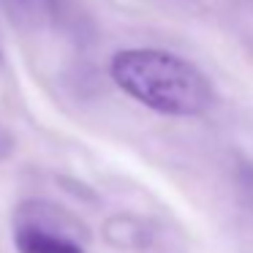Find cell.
<instances>
[{"instance_id": "2", "label": "cell", "mask_w": 253, "mask_h": 253, "mask_svg": "<svg viewBox=\"0 0 253 253\" xmlns=\"http://www.w3.org/2000/svg\"><path fill=\"white\" fill-rule=\"evenodd\" d=\"M17 248L19 253H84L82 245L41 226H19L17 229Z\"/></svg>"}, {"instance_id": "1", "label": "cell", "mask_w": 253, "mask_h": 253, "mask_svg": "<svg viewBox=\"0 0 253 253\" xmlns=\"http://www.w3.org/2000/svg\"><path fill=\"white\" fill-rule=\"evenodd\" d=\"M112 77L131 98L161 115L191 117L212 104V84L193 63L161 49H126L112 60Z\"/></svg>"}, {"instance_id": "4", "label": "cell", "mask_w": 253, "mask_h": 253, "mask_svg": "<svg viewBox=\"0 0 253 253\" xmlns=\"http://www.w3.org/2000/svg\"><path fill=\"white\" fill-rule=\"evenodd\" d=\"M30 3H33V0H8V6H11V11H14V8H28Z\"/></svg>"}, {"instance_id": "3", "label": "cell", "mask_w": 253, "mask_h": 253, "mask_svg": "<svg viewBox=\"0 0 253 253\" xmlns=\"http://www.w3.org/2000/svg\"><path fill=\"white\" fill-rule=\"evenodd\" d=\"M8 150H11V142H8V133L0 128V158H6Z\"/></svg>"}]
</instances>
